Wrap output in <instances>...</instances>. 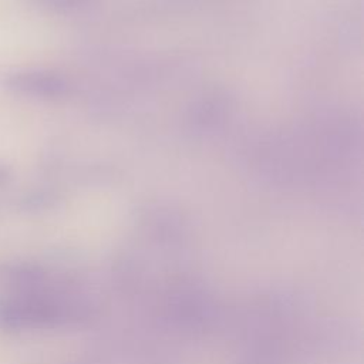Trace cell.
<instances>
[{"label":"cell","mask_w":364,"mask_h":364,"mask_svg":"<svg viewBox=\"0 0 364 364\" xmlns=\"http://www.w3.org/2000/svg\"><path fill=\"white\" fill-rule=\"evenodd\" d=\"M9 178H10V172H9V169H7L6 166H1V165H0V185H1V183H4Z\"/></svg>","instance_id":"cell-1"}]
</instances>
